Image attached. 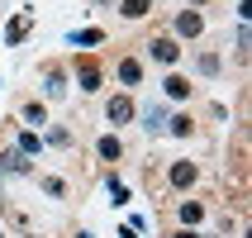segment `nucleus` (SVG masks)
Segmentation results:
<instances>
[{"label":"nucleus","mask_w":252,"mask_h":238,"mask_svg":"<svg viewBox=\"0 0 252 238\" xmlns=\"http://www.w3.org/2000/svg\"><path fill=\"white\" fill-rule=\"evenodd\" d=\"M105 114H110V124H128V119H133V100H128V96H114L110 105H105Z\"/></svg>","instance_id":"obj_1"},{"label":"nucleus","mask_w":252,"mask_h":238,"mask_svg":"<svg viewBox=\"0 0 252 238\" xmlns=\"http://www.w3.org/2000/svg\"><path fill=\"white\" fill-rule=\"evenodd\" d=\"M195 5H205V0H195Z\"/></svg>","instance_id":"obj_22"},{"label":"nucleus","mask_w":252,"mask_h":238,"mask_svg":"<svg viewBox=\"0 0 252 238\" xmlns=\"http://www.w3.org/2000/svg\"><path fill=\"white\" fill-rule=\"evenodd\" d=\"M67 91V76L62 71H48V96H62Z\"/></svg>","instance_id":"obj_12"},{"label":"nucleus","mask_w":252,"mask_h":238,"mask_svg":"<svg viewBox=\"0 0 252 238\" xmlns=\"http://www.w3.org/2000/svg\"><path fill=\"white\" fill-rule=\"evenodd\" d=\"M43 143H38V134H19V153H38Z\"/></svg>","instance_id":"obj_14"},{"label":"nucleus","mask_w":252,"mask_h":238,"mask_svg":"<svg viewBox=\"0 0 252 238\" xmlns=\"http://www.w3.org/2000/svg\"><path fill=\"white\" fill-rule=\"evenodd\" d=\"M200 29H205V19H200L195 10H186V14H176V34H186V38H195Z\"/></svg>","instance_id":"obj_2"},{"label":"nucleus","mask_w":252,"mask_h":238,"mask_svg":"<svg viewBox=\"0 0 252 238\" xmlns=\"http://www.w3.org/2000/svg\"><path fill=\"white\" fill-rule=\"evenodd\" d=\"M29 24H33V19H29V14H19V19H14V24L5 29V43H10V48H14V43H24V34H29Z\"/></svg>","instance_id":"obj_5"},{"label":"nucleus","mask_w":252,"mask_h":238,"mask_svg":"<svg viewBox=\"0 0 252 238\" xmlns=\"http://www.w3.org/2000/svg\"><path fill=\"white\" fill-rule=\"evenodd\" d=\"M24 119L29 124H43V105H24Z\"/></svg>","instance_id":"obj_20"},{"label":"nucleus","mask_w":252,"mask_h":238,"mask_svg":"<svg viewBox=\"0 0 252 238\" xmlns=\"http://www.w3.org/2000/svg\"><path fill=\"white\" fill-rule=\"evenodd\" d=\"M195 181V162H171V186H190Z\"/></svg>","instance_id":"obj_3"},{"label":"nucleus","mask_w":252,"mask_h":238,"mask_svg":"<svg viewBox=\"0 0 252 238\" xmlns=\"http://www.w3.org/2000/svg\"><path fill=\"white\" fill-rule=\"evenodd\" d=\"M200 71H205V76H214V71H219V57L205 53V57H200Z\"/></svg>","instance_id":"obj_18"},{"label":"nucleus","mask_w":252,"mask_h":238,"mask_svg":"<svg viewBox=\"0 0 252 238\" xmlns=\"http://www.w3.org/2000/svg\"><path fill=\"white\" fill-rule=\"evenodd\" d=\"M200 214H205V210H200L195 200H186V205H181V219H186V224H200Z\"/></svg>","instance_id":"obj_13"},{"label":"nucleus","mask_w":252,"mask_h":238,"mask_svg":"<svg viewBox=\"0 0 252 238\" xmlns=\"http://www.w3.org/2000/svg\"><path fill=\"white\" fill-rule=\"evenodd\" d=\"M148 10H153V0H124V14H128V19H143Z\"/></svg>","instance_id":"obj_10"},{"label":"nucleus","mask_w":252,"mask_h":238,"mask_svg":"<svg viewBox=\"0 0 252 238\" xmlns=\"http://www.w3.org/2000/svg\"><path fill=\"white\" fill-rule=\"evenodd\" d=\"M143 119H148L143 129L153 134V129H162V124H167V110H157V105H148V114H143Z\"/></svg>","instance_id":"obj_11"},{"label":"nucleus","mask_w":252,"mask_h":238,"mask_svg":"<svg viewBox=\"0 0 252 238\" xmlns=\"http://www.w3.org/2000/svg\"><path fill=\"white\" fill-rule=\"evenodd\" d=\"M81 91H100V71L91 62H81Z\"/></svg>","instance_id":"obj_9"},{"label":"nucleus","mask_w":252,"mask_h":238,"mask_svg":"<svg viewBox=\"0 0 252 238\" xmlns=\"http://www.w3.org/2000/svg\"><path fill=\"white\" fill-rule=\"evenodd\" d=\"M138 76H143L138 62H119V81H124V86H138Z\"/></svg>","instance_id":"obj_8"},{"label":"nucleus","mask_w":252,"mask_h":238,"mask_svg":"<svg viewBox=\"0 0 252 238\" xmlns=\"http://www.w3.org/2000/svg\"><path fill=\"white\" fill-rule=\"evenodd\" d=\"M110 196H114V205H124V200H128V186L124 181H110Z\"/></svg>","instance_id":"obj_19"},{"label":"nucleus","mask_w":252,"mask_h":238,"mask_svg":"<svg viewBox=\"0 0 252 238\" xmlns=\"http://www.w3.org/2000/svg\"><path fill=\"white\" fill-rule=\"evenodd\" d=\"M153 57H157V62H176V57H181V48H176L171 38H157V43H153Z\"/></svg>","instance_id":"obj_6"},{"label":"nucleus","mask_w":252,"mask_h":238,"mask_svg":"<svg viewBox=\"0 0 252 238\" xmlns=\"http://www.w3.org/2000/svg\"><path fill=\"white\" fill-rule=\"evenodd\" d=\"M167 96L171 100H186V96H190V81H186V76H167Z\"/></svg>","instance_id":"obj_7"},{"label":"nucleus","mask_w":252,"mask_h":238,"mask_svg":"<svg viewBox=\"0 0 252 238\" xmlns=\"http://www.w3.org/2000/svg\"><path fill=\"white\" fill-rule=\"evenodd\" d=\"M100 38H105L100 29H81V34H76V43H81V48H91V43H100Z\"/></svg>","instance_id":"obj_16"},{"label":"nucleus","mask_w":252,"mask_h":238,"mask_svg":"<svg viewBox=\"0 0 252 238\" xmlns=\"http://www.w3.org/2000/svg\"><path fill=\"white\" fill-rule=\"evenodd\" d=\"M171 124V134H176V138H186V134H190V119H186V114H176V119H167Z\"/></svg>","instance_id":"obj_15"},{"label":"nucleus","mask_w":252,"mask_h":238,"mask_svg":"<svg viewBox=\"0 0 252 238\" xmlns=\"http://www.w3.org/2000/svg\"><path fill=\"white\" fill-rule=\"evenodd\" d=\"M0 162H5V167H10V171H24V167H29V162H24V153H5V157H0Z\"/></svg>","instance_id":"obj_17"},{"label":"nucleus","mask_w":252,"mask_h":238,"mask_svg":"<svg viewBox=\"0 0 252 238\" xmlns=\"http://www.w3.org/2000/svg\"><path fill=\"white\" fill-rule=\"evenodd\" d=\"M100 157H105V162H119V157H124V143L114 138V134H105V138H100Z\"/></svg>","instance_id":"obj_4"},{"label":"nucleus","mask_w":252,"mask_h":238,"mask_svg":"<svg viewBox=\"0 0 252 238\" xmlns=\"http://www.w3.org/2000/svg\"><path fill=\"white\" fill-rule=\"evenodd\" d=\"M176 238H200V234H190V229H181V234H176Z\"/></svg>","instance_id":"obj_21"}]
</instances>
